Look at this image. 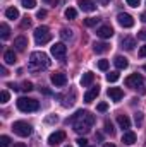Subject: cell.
I'll list each match as a JSON object with an SVG mask.
<instances>
[{
    "mask_svg": "<svg viewBox=\"0 0 146 147\" xmlns=\"http://www.w3.org/2000/svg\"><path fill=\"white\" fill-rule=\"evenodd\" d=\"M14 46H16L17 51H24L26 46H28V38L26 36H17L14 39Z\"/></svg>",
    "mask_w": 146,
    "mask_h": 147,
    "instance_id": "obj_14",
    "label": "cell"
},
{
    "mask_svg": "<svg viewBox=\"0 0 146 147\" xmlns=\"http://www.w3.org/2000/svg\"><path fill=\"white\" fill-rule=\"evenodd\" d=\"M65 147H71V146H65Z\"/></svg>",
    "mask_w": 146,
    "mask_h": 147,
    "instance_id": "obj_52",
    "label": "cell"
},
{
    "mask_svg": "<svg viewBox=\"0 0 146 147\" xmlns=\"http://www.w3.org/2000/svg\"><path fill=\"white\" fill-rule=\"evenodd\" d=\"M96 34L102 38V39H108V38L113 36V29H112L110 26H102V28H98Z\"/></svg>",
    "mask_w": 146,
    "mask_h": 147,
    "instance_id": "obj_13",
    "label": "cell"
},
{
    "mask_svg": "<svg viewBox=\"0 0 146 147\" xmlns=\"http://www.w3.org/2000/svg\"><path fill=\"white\" fill-rule=\"evenodd\" d=\"M120 45H122V48H126V50H134V46H136V39L131 36H126L122 38V41H120Z\"/></svg>",
    "mask_w": 146,
    "mask_h": 147,
    "instance_id": "obj_19",
    "label": "cell"
},
{
    "mask_svg": "<svg viewBox=\"0 0 146 147\" xmlns=\"http://www.w3.org/2000/svg\"><path fill=\"white\" fill-rule=\"evenodd\" d=\"M36 17H38V19L46 17V10H43V9H41V10H38V12H36Z\"/></svg>",
    "mask_w": 146,
    "mask_h": 147,
    "instance_id": "obj_41",
    "label": "cell"
},
{
    "mask_svg": "<svg viewBox=\"0 0 146 147\" xmlns=\"http://www.w3.org/2000/svg\"><path fill=\"white\" fill-rule=\"evenodd\" d=\"M117 22H119L122 28H132V26H134L132 16H129V14H126V12H120V14L117 16Z\"/></svg>",
    "mask_w": 146,
    "mask_h": 147,
    "instance_id": "obj_8",
    "label": "cell"
},
{
    "mask_svg": "<svg viewBox=\"0 0 146 147\" xmlns=\"http://www.w3.org/2000/svg\"><path fill=\"white\" fill-rule=\"evenodd\" d=\"M17 108L23 113H31V111H38L40 103L36 99H31V98H19L17 99Z\"/></svg>",
    "mask_w": 146,
    "mask_h": 147,
    "instance_id": "obj_3",
    "label": "cell"
},
{
    "mask_svg": "<svg viewBox=\"0 0 146 147\" xmlns=\"http://www.w3.org/2000/svg\"><path fill=\"white\" fill-rule=\"evenodd\" d=\"M107 50H108V45H107V43H95V45H93V51L98 53V55H100V53H105Z\"/></svg>",
    "mask_w": 146,
    "mask_h": 147,
    "instance_id": "obj_23",
    "label": "cell"
},
{
    "mask_svg": "<svg viewBox=\"0 0 146 147\" xmlns=\"http://www.w3.org/2000/svg\"><path fill=\"white\" fill-rule=\"evenodd\" d=\"M14 147H28V146H26V144H16Z\"/></svg>",
    "mask_w": 146,
    "mask_h": 147,
    "instance_id": "obj_48",
    "label": "cell"
},
{
    "mask_svg": "<svg viewBox=\"0 0 146 147\" xmlns=\"http://www.w3.org/2000/svg\"><path fill=\"white\" fill-rule=\"evenodd\" d=\"M143 69H145V70H146V65H145V67H143Z\"/></svg>",
    "mask_w": 146,
    "mask_h": 147,
    "instance_id": "obj_51",
    "label": "cell"
},
{
    "mask_svg": "<svg viewBox=\"0 0 146 147\" xmlns=\"http://www.w3.org/2000/svg\"><path fill=\"white\" fill-rule=\"evenodd\" d=\"M98 2H100L102 5H108V3H110V2H112V0H98Z\"/></svg>",
    "mask_w": 146,
    "mask_h": 147,
    "instance_id": "obj_45",
    "label": "cell"
},
{
    "mask_svg": "<svg viewBox=\"0 0 146 147\" xmlns=\"http://www.w3.org/2000/svg\"><path fill=\"white\" fill-rule=\"evenodd\" d=\"M143 82H145V77H143L141 74H132V75H129V77L126 79V86H127V87H132V89L141 87Z\"/></svg>",
    "mask_w": 146,
    "mask_h": 147,
    "instance_id": "obj_7",
    "label": "cell"
},
{
    "mask_svg": "<svg viewBox=\"0 0 146 147\" xmlns=\"http://www.w3.org/2000/svg\"><path fill=\"white\" fill-rule=\"evenodd\" d=\"M60 38H62L64 41L72 39V31H71V29H67V28H62V29H60Z\"/></svg>",
    "mask_w": 146,
    "mask_h": 147,
    "instance_id": "obj_25",
    "label": "cell"
},
{
    "mask_svg": "<svg viewBox=\"0 0 146 147\" xmlns=\"http://www.w3.org/2000/svg\"><path fill=\"white\" fill-rule=\"evenodd\" d=\"M12 130H14V134L16 135H19V137H29L31 134H33V127L28 123V121H14V125H12Z\"/></svg>",
    "mask_w": 146,
    "mask_h": 147,
    "instance_id": "obj_4",
    "label": "cell"
},
{
    "mask_svg": "<svg viewBox=\"0 0 146 147\" xmlns=\"http://www.w3.org/2000/svg\"><path fill=\"white\" fill-rule=\"evenodd\" d=\"M107 94H108L110 99H112V101H115V103H119V101L124 98V92H122V89H119V87H108Z\"/></svg>",
    "mask_w": 146,
    "mask_h": 147,
    "instance_id": "obj_11",
    "label": "cell"
},
{
    "mask_svg": "<svg viewBox=\"0 0 146 147\" xmlns=\"http://www.w3.org/2000/svg\"><path fill=\"white\" fill-rule=\"evenodd\" d=\"M98 69L100 70H107L108 69V60H100L98 62Z\"/></svg>",
    "mask_w": 146,
    "mask_h": 147,
    "instance_id": "obj_34",
    "label": "cell"
},
{
    "mask_svg": "<svg viewBox=\"0 0 146 147\" xmlns=\"http://www.w3.org/2000/svg\"><path fill=\"white\" fill-rule=\"evenodd\" d=\"M138 38H139V39H143V41H146V29L139 31V33H138Z\"/></svg>",
    "mask_w": 146,
    "mask_h": 147,
    "instance_id": "obj_42",
    "label": "cell"
},
{
    "mask_svg": "<svg viewBox=\"0 0 146 147\" xmlns=\"http://www.w3.org/2000/svg\"><path fill=\"white\" fill-rule=\"evenodd\" d=\"M77 3H79V9L83 12H93V10H96V3L93 0H79Z\"/></svg>",
    "mask_w": 146,
    "mask_h": 147,
    "instance_id": "obj_12",
    "label": "cell"
},
{
    "mask_svg": "<svg viewBox=\"0 0 146 147\" xmlns=\"http://www.w3.org/2000/svg\"><path fill=\"white\" fill-rule=\"evenodd\" d=\"M76 142H77V146H79V147H88V139H84V137L77 139Z\"/></svg>",
    "mask_w": 146,
    "mask_h": 147,
    "instance_id": "obj_38",
    "label": "cell"
},
{
    "mask_svg": "<svg viewBox=\"0 0 146 147\" xmlns=\"http://www.w3.org/2000/svg\"><path fill=\"white\" fill-rule=\"evenodd\" d=\"M40 91H41V92H45V94H50V91H48V89H45V87H41Z\"/></svg>",
    "mask_w": 146,
    "mask_h": 147,
    "instance_id": "obj_46",
    "label": "cell"
},
{
    "mask_svg": "<svg viewBox=\"0 0 146 147\" xmlns=\"http://www.w3.org/2000/svg\"><path fill=\"white\" fill-rule=\"evenodd\" d=\"M139 57L146 58V45H145V46H141V50H139Z\"/></svg>",
    "mask_w": 146,
    "mask_h": 147,
    "instance_id": "obj_43",
    "label": "cell"
},
{
    "mask_svg": "<svg viewBox=\"0 0 146 147\" xmlns=\"http://www.w3.org/2000/svg\"><path fill=\"white\" fill-rule=\"evenodd\" d=\"M23 7L24 9H35L36 7V0H23Z\"/></svg>",
    "mask_w": 146,
    "mask_h": 147,
    "instance_id": "obj_29",
    "label": "cell"
},
{
    "mask_svg": "<svg viewBox=\"0 0 146 147\" xmlns=\"http://www.w3.org/2000/svg\"><path fill=\"white\" fill-rule=\"evenodd\" d=\"M43 2H46V3H48V2H52V0H43Z\"/></svg>",
    "mask_w": 146,
    "mask_h": 147,
    "instance_id": "obj_50",
    "label": "cell"
},
{
    "mask_svg": "<svg viewBox=\"0 0 146 147\" xmlns=\"http://www.w3.org/2000/svg\"><path fill=\"white\" fill-rule=\"evenodd\" d=\"M21 28H23V29L31 28V19H29V17H24V19L21 21Z\"/></svg>",
    "mask_w": 146,
    "mask_h": 147,
    "instance_id": "obj_33",
    "label": "cell"
},
{
    "mask_svg": "<svg viewBox=\"0 0 146 147\" xmlns=\"http://www.w3.org/2000/svg\"><path fill=\"white\" fill-rule=\"evenodd\" d=\"M69 121H72V127L77 134H88L91 130V127L95 125V115H91L86 110H81L77 111L71 120H67V123Z\"/></svg>",
    "mask_w": 146,
    "mask_h": 147,
    "instance_id": "obj_1",
    "label": "cell"
},
{
    "mask_svg": "<svg viewBox=\"0 0 146 147\" xmlns=\"http://www.w3.org/2000/svg\"><path fill=\"white\" fill-rule=\"evenodd\" d=\"M65 17H67V19H76V17H77V10L72 9V7L65 9Z\"/></svg>",
    "mask_w": 146,
    "mask_h": 147,
    "instance_id": "obj_27",
    "label": "cell"
},
{
    "mask_svg": "<svg viewBox=\"0 0 146 147\" xmlns=\"http://www.w3.org/2000/svg\"><path fill=\"white\" fill-rule=\"evenodd\" d=\"M117 123H119L120 128H124V130L131 128V120H129L127 115H117Z\"/></svg>",
    "mask_w": 146,
    "mask_h": 147,
    "instance_id": "obj_18",
    "label": "cell"
},
{
    "mask_svg": "<svg viewBox=\"0 0 146 147\" xmlns=\"http://www.w3.org/2000/svg\"><path fill=\"white\" fill-rule=\"evenodd\" d=\"M50 80H52V84H55L57 87H64V86L67 84V77H65V74H62V72L52 74Z\"/></svg>",
    "mask_w": 146,
    "mask_h": 147,
    "instance_id": "obj_10",
    "label": "cell"
},
{
    "mask_svg": "<svg viewBox=\"0 0 146 147\" xmlns=\"http://www.w3.org/2000/svg\"><path fill=\"white\" fill-rule=\"evenodd\" d=\"M93 80H95V75L91 72H86L83 75V79H81V86H83V87H88V86L93 84Z\"/></svg>",
    "mask_w": 146,
    "mask_h": 147,
    "instance_id": "obj_21",
    "label": "cell"
},
{
    "mask_svg": "<svg viewBox=\"0 0 146 147\" xmlns=\"http://www.w3.org/2000/svg\"><path fill=\"white\" fill-rule=\"evenodd\" d=\"M105 132H107V134H110V135H113V134H115V128H113V123H112L110 120H107V121H105Z\"/></svg>",
    "mask_w": 146,
    "mask_h": 147,
    "instance_id": "obj_28",
    "label": "cell"
},
{
    "mask_svg": "<svg viewBox=\"0 0 146 147\" xmlns=\"http://www.w3.org/2000/svg\"><path fill=\"white\" fill-rule=\"evenodd\" d=\"M45 121H46V123H57V121H59V118H57V115H50V116H46V118H45Z\"/></svg>",
    "mask_w": 146,
    "mask_h": 147,
    "instance_id": "obj_37",
    "label": "cell"
},
{
    "mask_svg": "<svg viewBox=\"0 0 146 147\" xmlns=\"http://www.w3.org/2000/svg\"><path fill=\"white\" fill-rule=\"evenodd\" d=\"M107 80L108 82H117L119 80V72H108L107 74Z\"/></svg>",
    "mask_w": 146,
    "mask_h": 147,
    "instance_id": "obj_31",
    "label": "cell"
},
{
    "mask_svg": "<svg viewBox=\"0 0 146 147\" xmlns=\"http://www.w3.org/2000/svg\"><path fill=\"white\" fill-rule=\"evenodd\" d=\"M9 36H10V28H9L5 22H2V24H0V38H2V39H7Z\"/></svg>",
    "mask_w": 146,
    "mask_h": 147,
    "instance_id": "obj_24",
    "label": "cell"
},
{
    "mask_svg": "<svg viewBox=\"0 0 146 147\" xmlns=\"http://www.w3.org/2000/svg\"><path fill=\"white\" fill-rule=\"evenodd\" d=\"M50 67V58L43 51H33L29 57V69L31 70H41Z\"/></svg>",
    "mask_w": 146,
    "mask_h": 147,
    "instance_id": "obj_2",
    "label": "cell"
},
{
    "mask_svg": "<svg viewBox=\"0 0 146 147\" xmlns=\"http://www.w3.org/2000/svg\"><path fill=\"white\" fill-rule=\"evenodd\" d=\"M122 142H124L126 146H132V144L136 142V134L131 132V130H126V132L122 134Z\"/></svg>",
    "mask_w": 146,
    "mask_h": 147,
    "instance_id": "obj_15",
    "label": "cell"
},
{
    "mask_svg": "<svg viewBox=\"0 0 146 147\" xmlns=\"http://www.w3.org/2000/svg\"><path fill=\"white\" fill-rule=\"evenodd\" d=\"M0 72H2V75H7V69H5V65L0 67Z\"/></svg>",
    "mask_w": 146,
    "mask_h": 147,
    "instance_id": "obj_44",
    "label": "cell"
},
{
    "mask_svg": "<svg viewBox=\"0 0 146 147\" xmlns=\"http://www.w3.org/2000/svg\"><path fill=\"white\" fill-rule=\"evenodd\" d=\"M127 2V5H131V7H138L139 3H141V0H126Z\"/></svg>",
    "mask_w": 146,
    "mask_h": 147,
    "instance_id": "obj_40",
    "label": "cell"
},
{
    "mask_svg": "<svg viewBox=\"0 0 146 147\" xmlns=\"http://www.w3.org/2000/svg\"><path fill=\"white\" fill-rule=\"evenodd\" d=\"M103 147H115V146H113V144H105Z\"/></svg>",
    "mask_w": 146,
    "mask_h": 147,
    "instance_id": "obj_49",
    "label": "cell"
},
{
    "mask_svg": "<svg viewBox=\"0 0 146 147\" xmlns=\"http://www.w3.org/2000/svg\"><path fill=\"white\" fill-rule=\"evenodd\" d=\"M141 21H143V22H146V12H143V14H141Z\"/></svg>",
    "mask_w": 146,
    "mask_h": 147,
    "instance_id": "obj_47",
    "label": "cell"
},
{
    "mask_svg": "<svg viewBox=\"0 0 146 147\" xmlns=\"http://www.w3.org/2000/svg\"><path fill=\"white\" fill-rule=\"evenodd\" d=\"M16 53L12 51V50H7L5 53H3V62L7 63V65H12V63H16Z\"/></svg>",
    "mask_w": 146,
    "mask_h": 147,
    "instance_id": "obj_20",
    "label": "cell"
},
{
    "mask_svg": "<svg viewBox=\"0 0 146 147\" xmlns=\"http://www.w3.org/2000/svg\"><path fill=\"white\" fill-rule=\"evenodd\" d=\"M134 121H136V125H141V123H143V113L138 111V113L134 115Z\"/></svg>",
    "mask_w": 146,
    "mask_h": 147,
    "instance_id": "obj_36",
    "label": "cell"
},
{
    "mask_svg": "<svg viewBox=\"0 0 146 147\" xmlns=\"http://www.w3.org/2000/svg\"><path fill=\"white\" fill-rule=\"evenodd\" d=\"M21 89H23V91H24V92H29V91H33V84H31V82H28V80H26V82H24V84H23V87H21Z\"/></svg>",
    "mask_w": 146,
    "mask_h": 147,
    "instance_id": "obj_35",
    "label": "cell"
},
{
    "mask_svg": "<svg viewBox=\"0 0 146 147\" xmlns=\"http://www.w3.org/2000/svg\"><path fill=\"white\" fill-rule=\"evenodd\" d=\"M98 22H100L98 17H88V19H84V24H86L88 28H93V26H96Z\"/></svg>",
    "mask_w": 146,
    "mask_h": 147,
    "instance_id": "obj_26",
    "label": "cell"
},
{
    "mask_svg": "<svg viewBox=\"0 0 146 147\" xmlns=\"http://www.w3.org/2000/svg\"><path fill=\"white\" fill-rule=\"evenodd\" d=\"M5 17H7V19H12V21H14V19H19V10H17L16 7H9V9L5 10Z\"/></svg>",
    "mask_w": 146,
    "mask_h": 147,
    "instance_id": "obj_22",
    "label": "cell"
},
{
    "mask_svg": "<svg viewBox=\"0 0 146 147\" xmlns=\"http://www.w3.org/2000/svg\"><path fill=\"white\" fill-rule=\"evenodd\" d=\"M98 94H100V87H98V86H96V87H91V89L84 94V101H86V103H91V101L96 99Z\"/></svg>",
    "mask_w": 146,
    "mask_h": 147,
    "instance_id": "obj_17",
    "label": "cell"
},
{
    "mask_svg": "<svg viewBox=\"0 0 146 147\" xmlns=\"http://www.w3.org/2000/svg\"><path fill=\"white\" fill-rule=\"evenodd\" d=\"M52 39V33L46 26H40L35 29V41L36 45H46L48 41Z\"/></svg>",
    "mask_w": 146,
    "mask_h": 147,
    "instance_id": "obj_5",
    "label": "cell"
},
{
    "mask_svg": "<svg viewBox=\"0 0 146 147\" xmlns=\"http://www.w3.org/2000/svg\"><path fill=\"white\" fill-rule=\"evenodd\" d=\"M9 146H10V137L2 135L0 137V147H9Z\"/></svg>",
    "mask_w": 146,
    "mask_h": 147,
    "instance_id": "obj_30",
    "label": "cell"
},
{
    "mask_svg": "<svg viewBox=\"0 0 146 147\" xmlns=\"http://www.w3.org/2000/svg\"><path fill=\"white\" fill-rule=\"evenodd\" d=\"M113 63H115V67H117L119 70H124V69H127V65H129L127 58L122 57V55H117V57L113 58Z\"/></svg>",
    "mask_w": 146,
    "mask_h": 147,
    "instance_id": "obj_16",
    "label": "cell"
},
{
    "mask_svg": "<svg viewBox=\"0 0 146 147\" xmlns=\"http://www.w3.org/2000/svg\"><path fill=\"white\" fill-rule=\"evenodd\" d=\"M50 51H52V55H53L57 60H64V58H65V53H67V46H65L64 43H55V45L50 48Z\"/></svg>",
    "mask_w": 146,
    "mask_h": 147,
    "instance_id": "obj_6",
    "label": "cell"
},
{
    "mask_svg": "<svg viewBox=\"0 0 146 147\" xmlns=\"http://www.w3.org/2000/svg\"><path fill=\"white\" fill-rule=\"evenodd\" d=\"M96 110L103 113V111H107V110H108V105H107V103H100V105L96 106Z\"/></svg>",
    "mask_w": 146,
    "mask_h": 147,
    "instance_id": "obj_39",
    "label": "cell"
},
{
    "mask_svg": "<svg viewBox=\"0 0 146 147\" xmlns=\"http://www.w3.org/2000/svg\"><path fill=\"white\" fill-rule=\"evenodd\" d=\"M9 98H10L9 91H5V89H3V91L0 92V103H7V101H9Z\"/></svg>",
    "mask_w": 146,
    "mask_h": 147,
    "instance_id": "obj_32",
    "label": "cell"
},
{
    "mask_svg": "<svg viewBox=\"0 0 146 147\" xmlns=\"http://www.w3.org/2000/svg\"><path fill=\"white\" fill-rule=\"evenodd\" d=\"M88 147H89V146H88Z\"/></svg>",
    "mask_w": 146,
    "mask_h": 147,
    "instance_id": "obj_53",
    "label": "cell"
},
{
    "mask_svg": "<svg viewBox=\"0 0 146 147\" xmlns=\"http://www.w3.org/2000/svg\"><path fill=\"white\" fill-rule=\"evenodd\" d=\"M64 140H65V132L64 130H57V132L50 134V137H48V144L50 146H59Z\"/></svg>",
    "mask_w": 146,
    "mask_h": 147,
    "instance_id": "obj_9",
    "label": "cell"
}]
</instances>
